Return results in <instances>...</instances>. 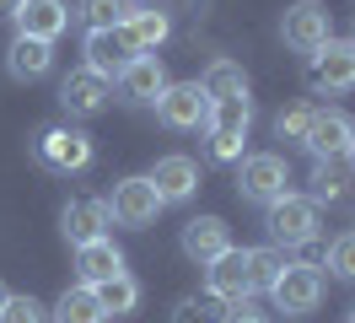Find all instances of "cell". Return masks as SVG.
Returning a JSON list of instances; mask_svg holds the SVG:
<instances>
[{
  "label": "cell",
  "instance_id": "obj_1",
  "mask_svg": "<svg viewBox=\"0 0 355 323\" xmlns=\"http://www.w3.org/2000/svg\"><path fill=\"white\" fill-rule=\"evenodd\" d=\"M237 194L269 210L275 199L291 194V162L280 151H253V156H243V167H237Z\"/></svg>",
  "mask_w": 355,
  "mask_h": 323
},
{
  "label": "cell",
  "instance_id": "obj_2",
  "mask_svg": "<svg viewBox=\"0 0 355 323\" xmlns=\"http://www.w3.org/2000/svg\"><path fill=\"white\" fill-rule=\"evenodd\" d=\"M269 301H275V313H286V318H307V313H318V301H323V270L291 258L286 270H280V280L269 285Z\"/></svg>",
  "mask_w": 355,
  "mask_h": 323
},
{
  "label": "cell",
  "instance_id": "obj_3",
  "mask_svg": "<svg viewBox=\"0 0 355 323\" xmlns=\"http://www.w3.org/2000/svg\"><path fill=\"white\" fill-rule=\"evenodd\" d=\"M248 124H253V97H232V103L210 108V162H243Z\"/></svg>",
  "mask_w": 355,
  "mask_h": 323
},
{
  "label": "cell",
  "instance_id": "obj_4",
  "mask_svg": "<svg viewBox=\"0 0 355 323\" xmlns=\"http://www.w3.org/2000/svg\"><path fill=\"white\" fill-rule=\"evenodd\" d=\"M264 226H269L275 248H307L312 237H318V205H312L307 194H286V199L269 205Z\"/></svg>",
  "mask_w": 355,
  "mask_h": 323
},
{
  "label": "cell",
  "instance_id": "obj_5",
  "mask_svg": "<svg viewBox=\"0 0 355 323\" xmlns=\"http://www.w3.org/2000/svg\"><path fill=\"white\" fill-rule=\"evenodd\" d=\"M280 38H286V49H296V54H307V60H312V54L334 38L329 6H318V0H296V6H286V17H280Z\"/></svg>",
  "mask_w": 355,
  "mask_h": 323
},
{
  "label": "cell",
  "instance_id": "obj_6",
  "mask_svg": "<svg viewBox=\"0 0 355 323\" xmlns=\"http://www.w3.org/2000/svg\"><path fill=\"white\" fill-rule=\"evenodd\" d=\"M108 215L119 226H130V232H146L156 215H162V199H156V183L140 172V178H124V183H113V199H108Z\"/></svg>",
  "mask_w": 355,
  "mask_h": 323
},
{
  "label": "cell",
  "instance_id": "obj_7",
  "mask_svg": "<svg viewBox=\"0 0 355 323\" xmlns=\"http://www.w3.org/2000/svg\"><path fill=\"white\" fill-rule=\"evenodd\" d=\"M210 97H205V86L200 81H178L167 86L162 97H156V119L167 129H210Z\"/></svg>",
  "mask_w": 355,
  "mask_h": 323
},
{
  "label": "cell",
  "instance_id": "obj_8",
  "mask_svg": "<svg viewBox=\"0 0 355 323\" xmlns=\"http://www.w3.org/2000/svg\"><path fill=\"white\" fill-rule=\"evenodd\" d=\"M81 54H87V70H97L103 81H119V76H124V65H130L140 49H135L130 27H97V33H87Z\"/></svg>",
  "mask_w": 355,
  "mask_h": 323
},
{
  "label": "cell",
  "instance_id": "obj_9",
  "mask_svg": "<svg viewBox=\"0 0 355 323\" xmlns=\"http://www.w3.org/2000/svg\"><path fill=\"white\" fill-rule=\"evenodd\" d=\"M355 140V119L345 108H312V129L302 146L312 151V162H339Z\"/></svg>",
  "mask_w": 355,
  "mask_h": 323
},
{
  "label": "cell",
  "instance_id": "obj_10",
  "mask_svg": "<svg viewBox=\"0 0 355 323\" xmlns=\"http://www.w3.org/2000/svg\"><path fill=\"white\" fill-rule=\"evenodd\" d=\"M205 291L221 297L226 307H243L253 297V275H248V248H226L216 264H205Z\"/></svg>",
  "mask_w": 355,
  "mask_h": 323
},
{
  "label": "cell",
  "instance_id": "obj_11",
  "mask_svg": "<svg viewBox=\"0 0 355 323\" xmlns=\"http://www.w3.org/2000/svg\"><path fill=\"white\" fill-rule=\"evenodd\" d=\"M312 86L318 92H355V38H329L312 54Z\"/></svg>",
  "mask_w": 355,
  "mask_h": 323
},
{
  "label": "cell",
  "instance_id": "obj_12",
  "mask_svg": "<svg viewBox=\"0 0 355 323\" xmlns=\"http://www.w3.org/2000/svg\"><path fill=\"white\" fill-rule=\"evenodd\" d=\"M38 162L49 172H87L92 167V140L81 129H44L38 135Z\"/></svg>",
  "mask_w": 355,
  "mask_h": 323
},
{
  "label": "cell",
  "instance_id": "obj_13",
  "mask_svg": "<svg viewBox=\"0 0 355 323\" xmlns=\"http://www.w3.org/2000/svg\"><path fill=\"white\" fill-rule=\"evenodd\" d=\"M156 183V199L162 205H183V199H194V189H200V162L194 156H156V167L146 172Z\"/></svg>",
  "mask_w": 355,
  "mask_h": 323
},
{
  "label": "cell",
  "instance_id": "obj_14",
  "mask_svg": "<svg viewBox=\"0 0 355 323\" xmlns=\"http://www.w3.org/2000/svg\"><path fill=\"white\" fill-rule=\"evenodd\" d=\"M60 103H65V113H76V119H92V113H103V108L113 103V81H103L97 70H70L65 81H60Z\"/></svg>",
  "mask_w": 355,
  "mask_h": 323
},
{
  "label": "cell",
  "instance_id": "obj_15",
  "mask_svg": "<svg viewBox=\"0 0 355 323\" xmlns=\"http://www.w3.org/2000/svg\"><path fill=\"white\" fill-rule=\"evenodd\" d=\"M11 22H17V38L54 43V38L70 27V0H27V6H22Z\"/></svg>",
  "mask_w": 355,
  "mask_h": 323
},
{
  "label": "cell",
  "instance_id": "obj_16",
  "mask_svg": "<svg viewBox=\"0 0 355 323\" xmlns=\"http://www.w3.org/2000/svg\"><path fill=\"white\" fill-rule=\"evenodd\" d=\"M226 248H232V232H226L221 215H189L183 221V254L194 264H216Z\"/></svg>",
  "mask_w": 355,
  "mask_h": 323
},
{
  "label": "cell",
  "instance_id": "obj_17",
  "mask_svg": "<svg viewBox=\"0 0 355 323\" xmlns=\"http://www.w3.org/2000/svg\"><path fill=\"white\" fill-rule=\"evenodd\" d=\"M113 215H108V199H70L65 210H60V232L81 248V242H97V237H108Z\"/></svg>",
  "mask_w": 355,
  "mask_h": 323
},
{
  "label": "cell",
  "instance_id": "obj_18",
  "mask_svg": "<svg viewBox=\"0 0 355 323\" xmlns=\"http://www.w3.org/2000/svg\"><path fill=\"white\" fill-rule=\"evenodd\" d=\"M167 86H173V81H167V70H162V60H156V54H135V60L124 65V76H119L124 103H156Z\"/></svg>",
  "mask_w": 355,
  "mask_h": 323
},
{
  "label": "cell",
  "instance_id": "obj_19",
  "mask_svg": "<svg viewBox=\"0 0 355 323\" xmlns=\"http://www.w3.org/2000/svg\"><path fill=\"white\" fill-rule=\"evenodd\" d=\"M76 270H81V285H103V280L124 275V254L113 248V237H97L76 248Z\"/></svg>",
  "mask_w": 355,
  "mask_h": 323
},
{
  "label": "cell",
  "instance_id": "obj_20",
  "mask_svg": "<svg viewBox=\"0 0 355 323\" xmlns=\"http://www.w3.org/2000/svg\"><path fill=\"white\" fill-rule=\"evenodd\" d=\"M49 65H54V43H38V38H17L6 54V70L17 81H38V76H49Z\"/></svg>",
  "mask_w": 355,
  "mask_h": 323
},
{
  "label": "cell",
  "instance_id": "obj_21",
  "mask_svg": "<svg viewBox=\"0 0 355 323\" xmlns=\"http://www.w3.org/2000/svg\"><path fill=\"white\" fill-rule=\"evenodd\" d=\"M54 323H108V313H103L92 285H70L65 297L54 301Z\"/></svg>",
  "mask_w": 355,
  "mask_h": 323
},
{
  "label": "cell",
  "instance_id": "obj_22",
  "mask_svg": "<svg viewBox=\"0 0 355 323\" xmlns=\"http://www.w3.org/2000/svg\"><path fill=\"white\" fill-rule=\"evenodd\" d=\"M124 27H130V38H135V49H140V54H156V49L167 43V33H173L167 11H156V6H140Z\"/></svg>",
  "mask_w": 355,
  "mask_h": 323
},
{
  "label": "cell",
  "instance_id": "obj_23",
  "mask_svg": "<svg viewBox=\"0 0 355 323\" xmlns=\"http://www.w3.org/2000/svg\"><path fill=\"white\" fill-rule=\"evenodd\" d=\"M205 97L210 103H232V97H248V76H243V65H232V60H216L210 70H205Z\"/></svg>",
  "mask_w": 355,
  "mask_h": 323
},
{
  "label": "cell",
  "instance_id": "obj_24",
  "mask_svg": "<svg viewBox=\"0 0 355 323\" xmlns=\"http://www.w3.org/2000/svg\"><path fill=\"white\" fill-rule=\"evenodd\" d=\"M97 291V301H103V313L108 318H124V313H135L140 307V280L124 270V275H113V280H103V285H92Z\"/></svg>",
  "mask_w": 355,
  "mask_h": 323
},
{
  "label": "cell",
  "instance_id": "obj_25",
  "mask_svg": "<svg viewBox=\"0 0 355 323\" xmlns=\"http://www.w3.org/2000/svg\"><path fill=\"white\" fill-rule=\"evenodd\" d=\"M135 11H140V0H81L70 17H81L92 33H97V27H124Z\"/></svg>",
  "mask_w": 355,
  "mask_h": 323
},
{
  "label": "cell",
  "instance_id": "obj_26",
  "mask_svg": "<svg viewBox=\"0 0 355 323\" xmlns=\"http://www.w3.org/2000/svg\"><path fill=\"white\" fill-rule=\"evenodd\" d=\"M226 307L221 297H210V291H194V297H183L173 307V323H226Z\"/></svg>",
  "mask_w": 355,
  "mask_h": 323
},
{
  "label": "cell",
  "instance_id": "obj_27",
  "mask_svg": "<svg viewBox=\"0 0 355 323\" xmlns=\"http://www.w3.org/2000/svg\"><path fill=\"white\" fill-rule=\"evenodd\" d=\"M291 258H286V248H248V275H253V291H269L275 280H280V270H286Z\"/></svg>",
  "mask_w": 355,
  "mask_h": 323
},
{
  "label": "cell",
  "instance_id": "obj_28",
  "mask_svg": "<svg viewBox=\"0 0 355 323\" xmlns=\"http://www.w3.org/2000/svg\"><path fill=\"white\" fill-rule=\"evenodd\" d=\"M339 194H345V172H339V162H318V167H312V205H334V199H339Z\"/></svg>",
  "mask_w": 355,
  "mask_h": 323
},
{
  "label": "cell",
  "instance_id": "obj_29",
  "mask_svg": "<svg viewBox=\"0 0 355 323\" xmlns=\"http://www.w3.org/2000/svg\"><path fill=\"white\" fill-rule=\"evenodd\" d=\"M307 129H312V103H296V108H286V113L275 119V135H280L286 146H302Z\"/></svg>",
  "mask_w": 355,
  "mask_h": 323
},
{
  "label": "cell",
  "instance_id": "obj_30",
  "mask_svg": "<svg viewBox=\"0 0 355 323\" xmlns=\"http://www.w3.org/2000/svg\"><path fill=\"white\" fill-rule=\"evenodd\" d=\"M0 323H49V307L38 297H6V307H0Z\"/></svg>",
  "mask_w": 355,
  "mask_h": 323
},
{
  "label": "cell",
  "instance_id": "obj_31",
  "mask_svg": "<svg viewBox=\"0 0 355 323\" xmlns=\"http://www.w3.org/2000/svg\"><path fill=\"white\" fill-rule=\"evenodd\" d=\"M329 270L339 280H355V232H339L329 242Z\"/></svg>",
  "mask_w": 355,
  "mask_h": 323
},
{
  "label": "cell",
  "instance_id": "obj_32",
  "mask_svg": "<svg viewBox=\"0 0 355 323\" xmlns=\"http://www.w3.org/2000/svg\"><path fill=\"white\" fill-rule=\"evenodd\" d=\"M226 323H269V313H259V307H232V313H226Z\"/></svg>",
  "mask_w": 355,
  "mask_h": 323
},
{
  "label": "cell",
  "instance_id": "obj_33",
  "mask_svg": "<svg viewBox=\"0 0 355 323\" xmlns=\"http://www.w3.org/2000/svg\"><path fill=\"white\" fill-rule=\"evenodd\" d=\"M22 6H27V0H0V17H17Z\"/></svg>",
  "mask_w": 355,
  "mask_h": 323
},
{
  "label": "cell",
  "instance_id": "obj_34",
  "mask_svg": "<svg viewBox=\"0 0 355 323\" xmlns=\"http://www.w3.org/2000/svg\"><path fill=\"white\" fill-rule=\"evenodd\" d=\"M345 162H350V172H355V140H350V151H345Z\"/></svg>",
  "mask_w": 355,
  "mask_h": 323
},
{
  "label": "cell",
  "instance_id": "obj_35",
  "mask_svg": "<svg viewBox=\"0 0 355 323\" xmlns=\"http://www.w3.org/2000/svg\"><path fill=\"white\" fill-rule=\"evenodd\" d=\"M6 297H11V291H6V280H0V307H6Z\"/></svg>",
  "mask_w": 355,
  "mask_h": 323
},
{
  "label": "cell",
  "instance_id": "obj_36",
  "mask_svg": "<svg viewBox=\"0 0 355 323\" xmlns=\"http://www.w3.org/2000/svg\"><path fill=\"white\" fill-rule=\"evenodd\" d=\"M345 323H355V307H350V313H345Z\"/></svg>",
  "mask_w": 355,
  "mask_h": 323
}]
</instances>
